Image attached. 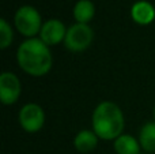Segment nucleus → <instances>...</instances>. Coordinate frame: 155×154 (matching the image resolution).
Masks as SVG:
<instances>
[{
	"label": "nucleus",
	"instance_id": "9",
	"mask_svg": "<svg viewBox=\"0 0 155 154\" xmlns=\"http://www.w3.org/2000/svg\"><path fill=\"white\" fill-rule=\"evenodd\" d=\"M99 141H101V139L98 138V135H97L91 128L90 130H86L84 128V130H80L79 132L74 136L72 145L76 152H79L80 154H88L97 149Z\"/></svg>",
	"mask_w": 155,
	"mask_h": 154
},
{
	"label": "nucleus",
	"instance_id": "5",
	"mask_svg": "<svg viewBox=\"0 0 155 154\" xmlns=\"http://www.w3.org/2000/svg\"><path fill=\"white\" fill-rule=\"evenodd\" d=\"M45 111L40 104L27 102L19 109L18 123L21 128L27 134H37L45 126Z\"/></svg>",
	"mask_w": 155,
	"mask_h": 154
},
{
	"label": "nucleus",
	"instance_id": "7",
	"mask_svg": "<svg viewBox=\"0 0 155 154\" xmlns=\"http://www.w3.org/2000/svg\"><path fill=\"white\" fill-rule=\"evenodd\" d=\"M67 30L68 27L65 26L63 21H60L57 18H51L44 21L38 38L52 48V46H56L59 44L64 42Z\"/></svg>",
	"mask_w": 155,
	"mask_h": 154
},
{
	"label": "nucleus",
	"instance_id": "8",
	"mask_svg": "<svg viewBox=\"0 0 155 154\" xmlns=\"http://www.w3.org/2000/svg\"><path fill=\"white\" fill-rule=\"evenodd\" d=\"M131 18L136 25L148 26L155 21V7L147 0H137L131 7Z\"/></svg>",
	"mask_w": 155,
	"mask_h": 154
},
{
	"label": "nucleus",
	"instance_id": "15",
	"mask_svg": "<svg viewBox=\"0 0 155 154\" xmlns=\"http://www.w3.org/2000/svg\"><path fill=\"white\" fill-rule=\"evenodd\" d=\"M142 154H143V153H142Z\"/></svg>",
	"mask_w": 155,
	"mask_h": 154
},
{
	"label": "nucleus",
	"instance_id": "14",
	"mask_svg": "<svg viewBox=\"0 0 155 154\" xmlns=\"http://www.w3.org/2000/svg\"><path fill=\"white\" fill-rule=\"evenodd\" d=\"M153 120L155 122V104H154V106H153Z\"/></svg>",
	"mask_w": 155,
	"mask_h": 154
},
{
	"label": "nucleus",
	"instance_id": "11",
	"mask_svg": "<svg viewBox=\"0 0 155 154\" xmlns=\"http://www.w3.org/2000/svg\"><path fill=\"white\" fill-rule=\"evenodd\" d=\"M72 16L76 23L88 25L95 16V4L91 0H78L72 8Z\"/></svg>",
	"mask_w": 155,
	"mask_h": 154
},
{
	"label": "nucleus",
	"instance_id": "4",
	"mask_svg": "<svg viewBox=\"0 0 155 154\" xmlns=\"http://www.w3.org/2000/svg\"><path fill=\"white\" fill-rule=\"evenodd\" d=\"M94 41V30L90 25L84 23H74L68 27L67 34H65V40L63 45L65 49L74 53H80L84 52L91 46Z\"/></svg>",
	"mask_w": 155,
	"mask_h": 154
},
{
	"label": "nucleus",
	"instance_id": "13",
	"mask_svg": "<svg viewBox=\"0 0 155 154\" xmlns=\"http://www.w3.org/2000/svg\"><path fill=\"white\" fill-rule=\"evenodd\" d=\"M14 41V29L7 19H0V49H7Z\"/></svg>",
	"mask_w": 155,
	"mask_h": 154
},
{
	"label": "nucleus",
	"instance_id": "10",
	"mask_svg": "<svg viewBox=\"0 0 155 154\" xmlns=\"http://www.w3.org/2000/svg\"><path fill=\"white\" fill-rule=\"evenodd\" d=\"M113 150L116 154H142L139 139L129 134H121L113 141Z\"/></svg>",
	"mask_w": 155,
	"mask_h": 154
},
{
	"label": "nucleus",
	"instance_id": "6",
	"mask_svg": "<svg viewBox=\"0 0 155 154\" xmlns=\"http://www.w3.org/2000/svg\"><path fill=\"white\" fill-rule=\"evenodd\" d=\"M22 94V82L16 74L3 71L0 75V101L3 105H14Z\"/></svg>",
	"mask_w": 155,
	"mask_h": 154
},
{
	"label": "nucleus",
	"instance_id": "12",
	"mask_svg": "<svg viewBox=\"0 0 155 154\" xmlns=\"http://www.w3.org/2000/svg\"><path fill=\"white\" fill-rule=\"evenodd\" d=\"M137 139L144 153H155V122H147L140 127Z\"/></svg>",
	"mask_w": 155,
	"mask_h": 154
},
{
	"label": "nucleus",
	"instance_id": "3",
	"mask_svg": "<svg viewBox=\"0 0 155 154\" xmlns=\"http://www.w3.org/2000/svg\"><path fill=\"white\" fill-rule=\"evenodd\" d=\"M42 23L44 21L40 11L33 5H21L14 14V27L25 38L38 37Z\"/></svg>",
	"mask_w": 155,
	"mask_h": 154
},
{
	"label": "nucleus",
	"instance_id": "2",
	"mask_svg": "<svg viewBox=\"0 0 155 154\" xmlns=\"http://www.w3.org/2000/svg\"><path fill=\"white\" fill-rule=\"evenodd\" d=\"M125 128V116L120 105L113 101H101L91 115V130L101 141H114Z\"/></svg>",
	"mask_w": 155,
	"mask_h": 154
},
{
	"label": "nucleus",
	"instance_id": "1",
	"mask_svg": "<svg viewBox=\"0 0 155 154\" xmlns=\"http://www.w3.org/2000/svg\"><path fill=\"white\" fill-rule=\"evenodd\" d=\"M16 63L25 74L41 78L51 72L53 67V55L51 46L38 37L26 38L16 48Z\"/></svg>",
	"mask_w": 155,
	"mask_h": 154
}]
</instances>
